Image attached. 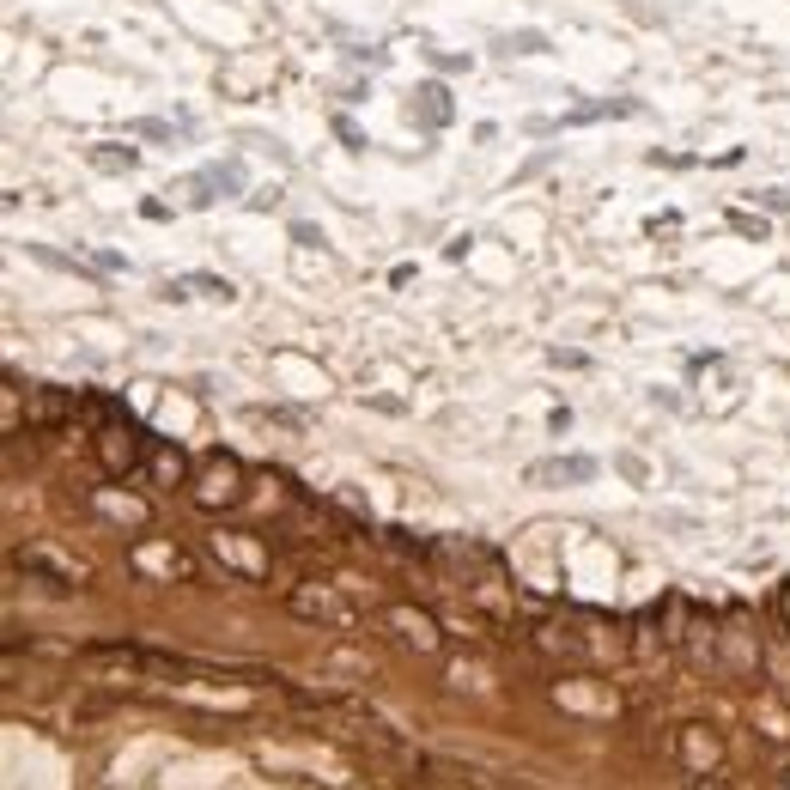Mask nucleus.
<instances>
[{
    "instance_id": "f257e3e1",
    "label": "nucleus",
    "mask_w": 790,
    "mask_h": 790,
    "mask_svg": "<svg viewBox=\"0 0 790 790\" xmlns=\"http://www.w3.org/2000/svg\"><path fill=\"white\" fill-rule=\"evenodd\" d=\"M237 481H244V468H237L231 456H207V468H201V487H195V499H201V505H231L237 493H244Z\"/></svg>"
},
{
    "instance_id": "f03ea898",
    "label": "nucleus",
    "mask_w": 790,
    "mask_h": 790,
    "mask_svg": "<svg viewBox=\"0 0 790 790\" xmlns=\"http://www.w3.org/2000/svg\"><path fill=\"white\" fill-rule=\"evenodd\" d=\"M140 444H146L140 426H104V432H98V456H104L110 474H128V468L140 462Z\"/></svg>"
},
{
    "instance_id": "7ed1b4c3",
    "label": "nucleus",
    "mask_w": 790,
    "mask_h": 790,
    "mask_svg": "<svg viewBox=\"0 0 790 790\" xmlns=\"http://www.w3.org/2000/svg\"><path fill=\"white\" fill-rule=\"evenodd\" d=\"M535 474H541V481H584L590 462H584V456H572V462H541Z\"/></svg>"
},
{
    "instance_id": "20e7f679",
    "label": "nucleus",
    "mask_w": 790,
    "mask_h": 790,
    "mask_svg": "<svg viewBox=\"0 0 790 790\" xmlns=\"http://www.w3.org/2000/svg\"><path fill=\"white\" fill-rule=\"evenodd\" d=\"M92 165L98 171H122V165H134V152H92Z\"/></svg>"
},
{
    "instance_id": "39448f33",
    "label": "nucleus",
    "mask_w": 790,
    "mask_h": 790,
    "mask_svg": "<svg viewBox=\"0 0 790 790\" xmlns=\"http://www.w3.org/2000/svg\"><path fill=\"white\" fill-rule=\"evenodd\" d=\"M778 614H784V626H790V584L778 590Z\"/></svg>"
}]
</instances>
